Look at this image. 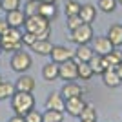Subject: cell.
<instances>
[{"instance_id":"1","label":"cell","mask_w":122,"mask_h":122,"mask_svg":"<svg viewBox=\"0 0 122 122\" xmlns=\"http://www.w3.org/2000/svg\"><path fill=\"white\" fill-rule=\"evenodd\" d=\"M24 29L33 33L36 36V40H47L51 36V22L47 18H44L42 15H33L25 16Z\"/></svg>"},{"instance_id":"2","label":"cell","mask_w":122,"mask_h":122,"mask_svg":"<svg viewBox=\"0 0 122 122\" xmlns=\"http://www.w3.org/2000/svg\"><path fill=\"white\" fill-rule=\"evenodd\" d=\"M9 100H11V107H13L15 115L24 117L25 113H29L31 109H35V97H33V93L15 91Z\"/></svg>"},{"instance_id":"3","label":"cell","mask_w":122,"mask_h":122,"mask_svg":"<svg viewBox=\"0 0 122 122\" xmlns=\"http://www.w3.org/2000/svg\"><path fill=\"white\" fill-rule=\"evenodd\" d=\"M0 44H2V51L5 53H15V51L22 49V31L16 27H9L5 35L0 36Z\"/></svg>"},{"instance_id":"4","label":"cell","mask_w":122,"mask_h":122,"mask_svg":"<svg viewBox=\"0 0 122 122\" xmlns=\"http://www.w3.org/2000/svg\"><path fill=\"white\" fill-rule=\"evenodd\" d=\"M11 69L16 73H25L27 69H29L31 66H33V58H31V55L27 53V51H15L13 53V56H11Z\"/></svg>"},{"instance_id":"5","label":"cell","mask_w":122,"mask_h":122,"mask_svg":"<svg viewBox=\"0 0 122 122\" xmlns=\"http://www.w3.org/2000/svg\"><path fill=\"white\" fill-rule=\"evenodd\" d=\"M69 33H71L69 40H71L73 44H76V46H82V44H89V42L93 40V36H95L91 24H82V25H78L76 29L69 31Z\"/></svg>"},{"instance_id":"6","label":"cell","mask_w":122,"mask_h":122,"mask_svg":"<svg viewBox=\"0 0 122 122\" xmlns=\"http://www.w3.org/2000/svg\"><path fill=\"white\" fill-rule=\"evenodd\" d=\"M58 78H60V80H66V82H73V80L78 78V75H76V62H75V58L58 64Z\"/></svg>"},{"instance_id":"7","label":"cell","mask_w":122,"mask_h":122,"mask_svg":"<svg viewBox=\"0 0 122 122\" xmlns=\"http://www.w3.org/2000/svg\"><path fill=\"white\" fill-rule=\"evenodd\" d=\"M49 56H51V62L62 64V62H66V60H71L73 56H75V51L66 47V46H53V51H51Z\"/></svg>"},{"instance_id":"8","label":"cell","mask_w":122,"mask_h":122,"mask_svg":"<svg viewBox=\"0 0 122 122\" xmlns=\"http://www.w3.org/2000/svg\"><path fill=\"white\" fill-rule=\"evenodd\" d=\"M91 42H93V51L97 55H102V56H106L109 51L115 49V46L111 44V40L107 36H93Z\"/></svg>"},{"instance_id":"9","label":"cell","mask_w":122,"mask_h":122,"mask_svg":"<svg viewBox=\"0 0 122 122\" xmlns=\"http://www.w3.org/2000/svg\"><path fill=\"white\" fill-rule=\"evenodd\" d=\"M87 102L84 100L82 97H73V98H67L66 100V111L67 115H71V117H80V113L84 111V107H86Z\"/></svg>"},{"instance_id":"10","label":"cell","mask_w":122,"mask_h":122,"mask_svg":"<svg viewBox=\"0 0 122 122\" xmlns=\"http://www.w3.org/2000/svg\"><path fill=\"white\" fill-rule=\"evenodd\" d=\"M5 22L9 24V27H16L20 29L24 27V22H25V13L22 9H13V11H5Z\"/></svg>"},{"instance_id":"11","label":"cell","mask_w":122,"mask_h":122,"mask_svg":"<svg viewBox=\"0 0 122 122\" xmlns=\"http://www.w3.org/2000/svg\"><path fill=\"white\" fill-rule=\"evenodd\" d=\"M46 109H56V111H64L66 113V98L60 93H49L46 98Z\"/></svg>"},{"instance_id":"12","label":"cell","mask_w":122,"mask_h":122,"mask_svg":"<svg viewBox=\"0 0 122 122\" xmlns=\"http://www.w3.org/2000/svg\"><path fill=\"white\" fill-rule=\"evenodd\" d=\"M35 87H36L35 78H33L31 75H25V73H22V75L16 78V82H15V89H16V91L33 93V91H35Z\"/></svg>"},{"instance_id":"13","label":"cell","mask_w":122,"mask_h":122,"mask_svg":"<svg viewBox=\"0 0 122 122\" xmlns=\"http://www.w3.org/2000/svg\"><path fill=\"white\" fill-rule=\"evenodd\" d=\"M82 93H84V89H82V86L80 84H76L75 80L73 82H66L64 86H62V89H60V95L64 98H73V97H82Z\"/></svg>"},{"instance_id":"14","label":"cell","mask_w":122,"mask_h":122,"mask_svg":"<svg viewBox=\"0 0 122 122\" xmlns=\"http://www.w3.org/2000/svg\"><path fill=\"white\" fill-rule=\"evenodd\" d=\"M102 82H104V86L106 87H111V89H115V87H118L122 84L120 76L117 75V71H115V67H107L106 71L102 73Z\"/></svg>"},{"instance_id":"15","label":"cell","mask_w":122,"mask_h":122,"mask_svg":"<svg viewBox=\"0 0 122 122\" xmlns=\"http://www.w3.org/2000/svg\"><path fill=\"white\" fill-rule=\"evenodd\" d=\"M95 55V51L89 44H82V46H76L75 49V62H89L91 60V56Z\"/></svg>"},{"instance_id":"16","label":"cell","mask_w":122,"mask_h":122,"mask_svg":"<svg viewBox=\"0 0 122 122\" xmlns=\"http://www.w3.org/2000/svg\"><path fill=\"white\" fill-rule=\"evenodd\" d=\"M78 16L82 18V22H84V24H91V22H95V18H97V5H93V4H84V5H80Z\"/></svg>"},{"instance_id":"17","label":"cell","mask_w":122,"mask_h":122,"mask_svg":"<svg viewBox=\"0 0 122 122\" xmlns=\"http://www.w3.org/2000/svg\"><path fill=\"white\" fill-rule=\"evenodd\" d=\"M87 64L91 66V69H93V73H95V75H102V73H104L107 67H109L107 60H106L102 55H97V53L91 56V60L87 62Z\"/></svg>"},{"instance_id":"18","label":"cell","mask_w":122,"mask_h":122,"mask_svg":"<svg viewBox=\"0 0 122 122\" xmlns=\"http://www.w3.org/2000/svg\"><path fill=\"white\" fill-rule=\"evenodd\" d=\"M107 38L111 40V44L115 47L122 46V24H113L107 27Z\"/></svg>"},{"instance_id":"19","label":"cell","mask_w":122,"mask_h":122,"mask_svg":"<svg viewBox=\"0 0 122 122\" xmlns=\"http://www.w3.org/2000/svg\"><path fill=\"white\" fill-rule=\"evenodd\" d=\"M42 78H44L46 82L58 80V64H55V62H47L46 66L42 67Z\"/></svg>"},{"instance_id":"20","label":"cell","mask_w":122,"mask_h":122,"mask_svg":"<svg viewBox=\"0 0 122 122\" xmlns=\"http://www.w3.org/2000/svg\"><path fill=\"white\" fill-rule=\"evenodd\" d=\"M76 75L80 80H91L95 73H93L91 66L87 62H76Z\"/></svg>"},{"instance_id":"21","label":"cell","mask_w":122,"mask_h":122,"mask_svg":"<svg viewBox=\"0 0 122 122\" xmlns=\"http://www.w3.org/2000/svg\"><path fill=\"white\" fill-rule=\"evenodd\" d=\"M31 49L35 51L36 55H51V51H53V44L49 42V38L47 40H36L33 46H31Z\"/></svg>"},{"instance_id":"22","label":"cell","mask_w":122,"mask_h":122,"mask_svg":"<svg viewBox=\"0 0 122 122\" xmlns=\"http://www.w3.org/2000/svg\"><path fill=\"white\" fill-rule=\"evenodd\" d=\"M38 15H42L44 18H47V20H55L56 15H58V9H56L55 4H42L40 5V11H38Z\"/></svg>"},{"instance_id":"23","label":"cell","mask_w":122,"mask_h":122,"mask_svg":"<svg viewBox=\"0 0 122 122\" xmlns=\"http://www.w3.org/2000/svg\"><path fill=\"white\" fill-rule=\"evenodd\" d=\"M15 91H16V89H15V84L0 80V100H7V98H11Z\"/></svg>"},{"instance_id":"24","label":"cell","mask_w":122,"mask_h":122,"mask_svg":"<svg viewBox=\"0 0 122 122\" xmlns=\"http://www.w3.org/2000/svg\"><path fill=\"white\" fill-rule=\"evenodd\" d=\"M40 5H42V2L40 0H27L24 4V13H25V16H33V15H38V11H40Z\"/></svg>"},{"instance_id":"25","label":"cell","mask_w":122,"mask_h":122,"mask_svg":"<svg viewBox=\"0 0 122 122\" xmlns=\"http://www.w3.org/2000/svg\"><path fill=\"white\" fill-rule=\"evenodd\" d=\"M80 120H91V122H97L98 118V113H97V107L91 106V104H86V107H84V111L80 113Z\"/></svg>"},{"instance_id":"26","label":"cell","mask_w":122,"mask_h":122,"mask_svg":"<svg viewBox=\"0 0 122 122\" xmlns=\"http://www.w3.org/2000/svg\"><path fill=\"white\" fill-rule=\"evenodd\" d=\"M44 122H62L64 120V111H56V109H46L42 113Z\"/></svg>"},{"instance_id":"27","label":"cell","mask_w":122,"mask_h":122,"mask_svg":"<svg viewBox=\"0 0 122 122\" xmlns=\"http://www.w3.org/2000/svg\"><path fill=\"white\" fill-rule=\"evenodd\" d=\"M80 2H76V0H67L66 4H64V13L66 16H75L78 15V11H80Z\"/></svg>"},{"instance_id":"28","label":"cell","mask_w":122,"mask_h":122,"mask_svg":"<svg viewBox=\"0 0 122 122\" xmlns=\"http://www.w3.org/2000/svg\"><path fill=\"white\" fill-rule=\"evenodd\" d=\"M107 60V64H109V67H115V66H118L122 62V51H118V49H113V51H109L106 56H104Z\"/></svg>"},{"instance_id":"29","label":"cell","mask_w":122,"mask_h":122,"mask_svg":"<svg viewBox=\"0 0 122 122\" xmlns=\"http://www.w3.org/2000/svg\"><path fill=\"white\" fill-rule=\"evenodd\" d=\"M98 9L102 11V13H113V11L117 9L118 2L117 0H98Z\"/></svg>"},{"instance_id":"30","label":"cell","mask_w":122,"mask_h":122,"mask_svg":"<svg viewBox=\"0 0 122 122\" xmlns=\"http://www.w3.org/2000/svg\"><path fill=\"white\" fill-rule=\"evenodd\" d=\"M20 2L22 0H0L2 11H13V9H20Z\"/></svg>"},{"instance_id":"31","label":"cell","mask_w":122,"mask_h":122,"mask_svg":"<svg viewBox=\"0 0 122 122\" xmlns=\"http://www.w3.org/2000/svg\"><path fill=\"white\" fill-rule=\"evenodd\" d=\"M24 120L25 122H44V117H42V113L38 109H31L29 113L24 115Z\"/></svg>"},{"instance_id":"32","label":"cell","mask_w":122,"mask_h":122,"mask_svg":"<svg viewBox=\"0 0 122 122\" xmlns=\"http://www.w3.org/2000/svg\"><path fill=\"white\" fill-rule=\"evenodd\" d=\"M84 22H82V18L78 15H75V16H67V29L69 31H73V29H76L78 25H82Z\"/></svg>"},{"instance_id":"33","label":"cell","mask_w":122,"mask_h":122,"mask_svg":"<svg viewBox=\"0 0 122 122\" xmlns=\"http://www.w3.org/2000/svg\"><path fill=\"white\" fill-rule=\"evenodd\" d=\"M35 42H36V36L33 35V33H29V31H24V33H22V44H24V46L31 47Z\"/></svg>"},{"instance_id":"34","label":"cell","mask_w":122,"mask_h":122,"mask_svg":"<svg viewBox=\"0 0 122 122\" xmlns=\"http://www.w3.org/2000/svg\"><path fill=\"white\" fill-rule=\"evenodd\" d=\"M7 29H9V24L5 22V18H0V36L5 35V33H7Z\"/></svg>"},{"instance_id":"35","label":"cell","mask_w":122,"mask_h":122,"mask_svg":"<svg viewBox=\"0 0 122 122\" xmlns=\"http://www.w3.org/2000/svg\"><path fill=\"white\" fill-rule=\"evenodd\" d=\"M9 122H25L24 117H20V115H15L13 118H9Z\"/></svg>"},{"instance_id":"36","label":"cell","mask_w":122,"mask_h":122,"mask_svg":"<svg viewBox=\"0 0 122 122\" xmlns=\"http://www.w3.org/2000/svg\"><path fill=\"white\" fill-rule=\"evenodd\" d=\"M115 71H117V75L120 76V80H122V62L118 64V66H115Z\"/></svg>"},{"instance_id":"37","label":"cell","mask_w":122,"mask_h":122,"mask_svg":"<svg viewBox=\"0 0 122 122\" xmlns=\"http://www.w3.org/2000/svg\"><path fill=\"white\" fill-rule=\"evenodd\" d=\"M42 4H56V0H40Z\"/></svg>"},{"instance_id":"38","label":"cell","mask_w":122,"mask_h":122,"mask_svg":"<svg viewBox=\"0 0 122 122\" xmlns=\"http://www.w3.org/2000/svg\"><path fill=\"white\" fill-rule=\"evenodd\" d=\"M117 2H118V4H120V5H122V0H117Z\"/></svg>"},{"instance_id":"39","label":"cell","mask_w":122,"mask_h":122,"mask_svg":"<svg viewBox=\"0 0 122 122\" xmlns=\"http://www.w3.org/2000/svg\"><path fill=\"white\" fill-rule=\"evenodd\" d=\"M80 122H91V120H80Z\"/></svg>"},{"instance_id":"40","label":"cell","mask_w":122,"mask_h":122,"mask_svg":"<svg viewBox=\"0 0 122 122\" xmlns=\"http://www.w3.org/2000/svg\"><path fill=\"white\" fill-rule=\"evenodd\" d=\"M0 53H2V44H0Z\"/></svg>"},{"instance_id":"41","label":"cell","mask_w":122,"mask_h":122,"mask_svg":"<svg viewBox=\"0 0 122 122\" xmlns=\"http://www.w3.org/2000/svg\"><path fill=\"white\" fill-rule=\"evenodd\" d=\"M0 11H2V5H0Z\"/></svg>"},{"instance_id":"42","label":"cell","mask_w":122,"mask_h":122,"mask_svg":"<svg viewBox=\"0 0 122 122\" xmlns=\"http://www.w3.org/2000/svg\"><path fill=\"white\" fill-rule=\"evenodd\" d=\"M0 66H2V62H0Z\"/></svg>"},{"instance_id":"43","label":"cell","mask_w":122,"mask_h":122,"mask_svg":"<svg viewBox=\"0 0 122 122\" xmlns=\"http://www.w3.org/2000/svg\"><path fill=\"white\" fill-rule=\"evenodd\" d=\"M0 80H2V76H0Z\"/></svg>"}]
</instances>
